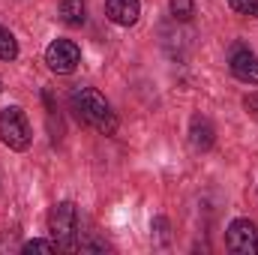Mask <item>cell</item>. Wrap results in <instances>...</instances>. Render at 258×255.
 <instances>
[{"mask_svg":"<svg viewBox=\"0 0 258 255\" xmlns=\"http://www.w3.org/2000/svg\"><path fill=\"white\" fill-rule=\"evenodd\" d=\"M69 105L75 111V117L84 123V126L96 129L102 135H111L117 129V117L111 111V105L105 102V96L93 87H75L69 93Z\"/></svg>","mask_w":258,"mask_h":255,"instance_id":"6da1fadb","label":"cell"},{"mask_svg":"<svg viewBox=\"0 0 258 255\" xmlns=\"http://www.w3.org/2000/svg\"><path fill=\"white\" fill-rule=\"evenodd\" d=\"M48 231L60 243V249H78L81 240V216L72 201H60L48 213Z\"/></svg>","mask_w":258,"mask_h":255,"instance_id":"7a4b0ae2","label":"cell"},{"mask_svg":"<svg viewBox=\"0 0 258 255\" xmlns=\"http://www.w3.org/2000/svg\"><path fill=\"white\" fill-rule=\"evenodd\" d=\"M30 138H33V132H30V123H27V114L18 105H6L0 111V141L9 150H27Z\"/></svg>","mask_w":258,"mask_h":255,"instance_id":"3957f363","label":"cell"},{"mask_svg":"<svg viewBox=\"0 0 258 255\" xmlns=\"http://www.w3.org/2000/svg\"><path fill=\"white\" fill-rule=\"evenodd\" d=\"M45 63L57 75H69V72H75V66L81 63V51H78V45L72 39H54L45 48Z\"/></svg>","mask_w":258,"mask_h":255,"instance_id":"277c9868","label":"cell"},{"mask_svg":"<svg viewBox=\"0 0 258 255\" xmlns=\"http://www.w3.org/2000/svg\"><path fill=\"white\" fill-rule=\"evenodd\" d=\"M225 243L234 255H255L258 252V228L249 219H234L225 231Z\"/></svg>","mask_w":258,"mask_h":255,"instance_id":"5b68a950","label":"cell"},{"mask_svg":"<svg viewBox=\"0 0 258 255\" xmlns=\"http://www.w3.org/2000/svg\"><path fill=\"white\" fill-rule=\"evenodd\" d=\"M105 15L120 27H132L141 15V0H105Z\"/></svg>","mask_w":258,"mask_h":255,"instance_id":"8992f818","label":"cell"},{"mask_svg":"<svg viewBox=\"0 0 258 255\" xmlns=\"http://www.w3.org/2000/svg\"><path fill=\"white\" fill-rule=\"evenodd\" d=\"M231 72L246 84H258V54H252L249 48H237L231 54Z\"/></svg>","mask_w":258,"mask_h":255,"instance_id":"52a82bcc","label":"cell"},{"mask_svg":"<svg viewBox=\"0 0 258 255\" xmlns=\"http://www.w3.org/2000/svg\"><path fill=\"white\" fill-rule=\"evenodd\" d=\"M213 135L216 129L207 117H192V126H189V141H192L195 150H210L213 147Z\"/></svg>","mask_w":258,"mask_h":255,"instance_id":"ba28073f","label":"cell"},{"mask_svg":"<svg viewBox=\"0 0 258 255\" xmlns=\"http://www.w3.org/2000/svg\"><path fill=\"white\" fill-rule=\"evenodd\" d=\"M57 15H60V21L69 24V27H81L87 21V3L84 0H60Z\"/></svg>","mask_w":258,"mask_h":255,"instance_id":"9c48e42d","label":"cell"},{"mask_svg":"<svg viewBox=\"0 0 258 255\" xmlns=\"http://www.w3.org/2000/svg\"><path fill=\"white\" fill-rule=\"evenodd\" d=\"M15 57H18V39L12 36V30L0 24V60H15Z\"/></svg>","mask_w":258,"mask_h":255,"instance_id":"30bf717a","label":"cell"},{"mask_svg":"<svg viewBox=\"0 0 258 255\" xmlns=\"http://www.w3.org/2000/svg\"><path fill=\"white\" fill-rule=\"evenodd\" d=\"M21 249H24V252H57L60 243H57L54 237H51V240H39V237H36V240H27Z\"/></svg>","mask_w":258,"mask_h":255,"instance_id":"8fae6325","label":"cell"},{"mask_svg":"<svg viewBox=\"0 0 258 255\" xmlns=\"http://www.w3.org/2000/svg\"><path fill=\"white\" fill-rule=\"evenodd\" d=\"M228 6L240 15H255L258 12V0H228Z\"/></svg>","mask_w":258,"mask_h":255,"instance_id":"7c38bea8","label":"cell"},{"mask_svg":"<svg viewBox=\"0 0 258 255\" xmlns=\"http://www.w3.org/2000/svg\"><path fill=\"white\" fill-rule=\"evenodd\" d=\"M171 12L177 18H189L192 15V0H171Z\"/></svg>","mask_w":258,"mask_h":255,"instance_id":"4fadbf2b","label":"cell"},{"mask_svg":"<svg viewBox=\"0 0 258 255\" xmlns=\"http://www.w3.org/2000/svg\"><path fill=\"white\" fill-rule=\"evenodd\" d=\"M243 108H246V111H249V114L258 120V93H249V96L243 99Z\"/></svg>","mask_w":258,"mask_h":255,"instance_id":"5bb4252c","label":"cell"},{"mask_svg":"<svg viewBox=\"0 0 258 255\" xmlns=\"http://www.w3.org/2000/svg\"><path fill=\"white\" fill-rule=\"evenodd\" d=\"M0 90H3V78H0Z\"/></svg>","mask_w":258,"mask_h":255,"instance_id":"9a60e30c","label":"cell"},{"mask_svg":"<svg viewBox=\"0 0 258 255\" xmlns=\"http://www.w3.org/2000/svg\"><path fill=\"white\" fill-rule=\"evenodd\" d=\"M255 15H258V12H255Z\"/></svg>","mask_w":258,"mask_h":255,"instance_id":"2e32d148","label":"cell"}]
</instances>
